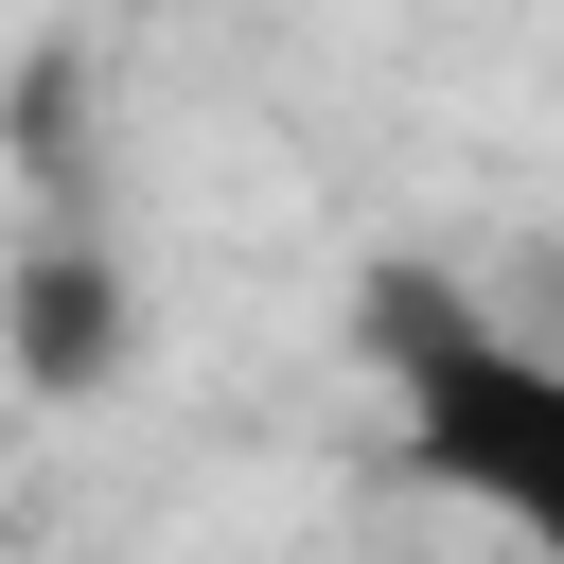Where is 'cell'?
Instances as JSON below:
<instances>
[{"mask_svg": "<svg viewBox=\"0 0 564 564\" xmlns=\"http://www.w3.org/2000/svg\"><path fill=\"white\" fill-rule=\"evenodd\" d=\"M388 370H405V423H423V476H458L511 546L564 564V352L458 317V300H388Z\"/></svg>", "mask_w": 564, "mask_h": 564, "instance_id": "obj_1", "label": "cell"}, {"mask_svg": "<svg viewBox=\"0 0 564 564\" xmlns=\"http://www.w3.org/2000/svg\"><path fill=\"white\" fill-rule=\"evenodd\" d=\"M0 335H18V370H35V388H106V370H123V300H106V264H88V247L18 264V282H0Z\"/></svg>", "mask_w": 564, "mask_h": 564, "instance_id": "obj_2", "label": "cell"}]
</instances>
